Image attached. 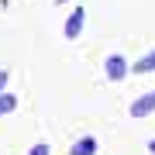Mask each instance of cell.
Returning <instances> with one entry per match:
<instances>
[{"mask_svg":"<svg viewBox=\"0 0 155 155\" xmlns=\"http://www.w3.org/2000/svg\"><path fill=\"white\" fill-rule=\"evenodd\" d=\"M104 69H107V79H124L127 76V59L124 55H107V62H104Z\"/></svg>","mask_w":155,"mask_h":155,"instance_id":"obj_1","label":"cell"},{"mask_svg":"<svg viewBox=\"0 0 155 155\" xmlns=\"http://www.w3.org/2000/svg\"><path fill=\"white\" fill-rule=\"evenodd\" d=\"M152 110H155V90L145 93V97H138V100L131 104V117H148Z\"/></svg>","mask_w":155,"mask_h":155,"instance_id":"obj_2","label":"cell"},{"mask_svg":"<svg viewBox=\"0 0 155 155\" xmlns=\"http://www.w3.org/2000/svg\"><path fill=\"white\" fill-rule=\"evenodd\" d=\"M83 21H86V14H83V7H76V11L69 14V21H66V38H79V31H83Z\"/></svg>","mask_w":155,"mask_h":155,"instance_id":"obj_3","label":"cell"},{"mask_svg":"<svg viewBox=\"0 0 155 155\" xmlns=\"http://www.w3.org/2000/svg\"><path fill=\"white\" fill-rule=\"evenodd\" d=\"M131 72L134 76H145V72H155V52H148V55H141L138 62L131 66Z\"/></svg>","mask_w":155,"mask_h":155,"instance_id":"obj_4","label":"cell"},{"mask_svg":"<svg viewBox=\"0 0 155 155\" xmlns=\"http://www.w3.org/2000/svg\"><path fill=\"white\" fill-rule=\"evenodd\" d=\"M93 152H97V138H90V134L72 145V155H93Z\"/></svg>","mask_w":155,"mask_h":155,"instance_id":"obj_5","label":"cell"},{"mask_svg":"<svg viewBox=\"0 0 155 155\" xmlns=\"http://www.w3.org/2000/svg\"><path fill=\"white\" fill-rule=\"evenodd\" d=\"M14 107H17V100H14L11 93H0V114H11Z\"/></svg>","mask_w":155,"mask_h":155,"instance_id":"obj_6","label":"cell"},{"mask_svg":"<svg viewBox=\"0 0 155 155\" xmlns=\"http://www.w3.org/2000/svg\"><path fill=\"white\" fill-rule=\"evenodd\" d=\"M28 155H48V145H35V148H31Z\"/></svg>","mask_w":155,"mask_h":155,"instance_id":"obj_7","label":"cell"},{"mask_svg":"<svg viewBox=\"0 0 155 155\" xmlns=\"http://www.w3.org/2000/svg\"><path fill=\"white\" fill-rule=\"evenodd\" d=\"M7 79H11V72H7V69H0V90L7 86Z\"/></svg>","mask_w":155,"mask_h":155,"instance_id":"obj_8","label":"cell"},{"mask_svg":"<svg viewBox=\"0 0 155 155\" xmlns=\"http://www.w3.org/2000/svg\"><path fill=\"white\" fill-rule=\"evenodd\" d=\"M148 148H152V152H155V141H152V145H148Z\"/></svg>","mask_w":155,"mask_h":155,"instance_id":"obj_9","label":"cell"},{"mask_svg":"<svg viewBox=\"0 0 155 155\" xmlns=\"http://www.w3.org/2000/svg\"><path fill=\"white\" fill-rule=\"evenodd\" d=\"M55 4H66V0H55Z\"/></svg>","mask_w":155,"mask_h":155,"instance_id":"obj_10","label":"cell"}]
</instances>
